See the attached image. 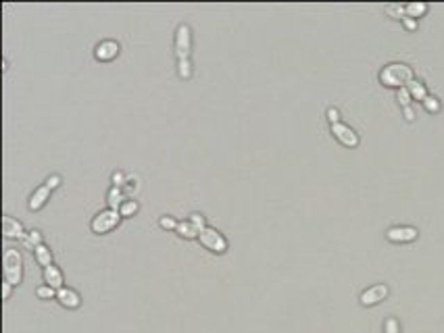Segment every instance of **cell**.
Masks as SVG:
<instances>
[{"label":"cell","mask_w":444,"mask_h":333,"mask_svg":"<svg viewBox=\"0 0 444 333\" xmlns=\"http://www.w3.org/2000/svg\"><path fill=\"white\" fill-rule=\"evenodd\" d=\"M386 237L392 244H411L419 237V231L411 225H396V227H390L386 231Z\"/></svg>","instance_id":"obj_7"},{"label":"cell","mask_w":444,"mask_h":333,"mask_svg":"<svg viewBox=\"0 0 444 333\" xmlns=\"http://www.w3.org/2000/svg\"><path fill=\"white\" fill-rule=\"evenodd\" d=\"M111 183H113L115 187H125L127 175H125L123 171H113V173H111Z\"/></svg>","instance_id":"obj_28"},{"label":"cell","mask_w":444,"mask_h":333,"mask_svg":"<svg viewBox=\"0 0 444 333\" xmlns=\"http://www.w3.org/2000/svg\"><path fill=\"white\" fill-rule=\"evenodd\" d=\"M3 273H5V281H9L11 286H19L23 281V256L17 248H5Z\"/></svg>","instance_id":"obj_2"},{"label":"cell","mask_w":444,"mask_h":333,"mask_svg":"<svg viewBox=\"0 0 444 333\" xmlns=\"http://www.w3.org/2000/svg\"><path fill=\"white\" fill-rule=\"evenodd\" d=\"M386 13L392 17V19H405V17H407L405 5H388V7H386Z\"/></svg>","instance_id":"obj_23"},{"label":"cell","mask_w":444,"mask_h":333,"mask_svg":"<svg viewBox=\"0 0 444 333\" xmlns=\"http://www.w3.org/2000/svg\"><path fill=\"white\" fill-rule=\"evenodd\" d=\"M119 52H121V46L117 40H100L94 46V59L98 63H111L119 57Z\"/></svg>","instance_id":"obj_6"},{"label":"cell","mask_w":444,"mask_h":333,"mask_svg":"<svg viewBox=\"0 0 444 333\" xmlns=\"http://www.w3.org/2000/svg\"><path fill=\"white\" fill-rule=\"evenodd\" d=\"M403 25H405L407 31H415V29H417V21L411 19V17H405V19H403Z\"/></svg>","instance_id":"obj_32"},{"label":"cell","mask_w":444,"mask_h":333,"mask_svg":"<svg viewBox=\"0 0 444 333\" xmlns=\"http://www.w3.org/2000/svg\"><path fill=\"white\" fill-rule=\"evenodd\" d=\"M61 183H63V177H61V175H50L44 185H48L50 189H57V187H61Z\"/></svg>","instance_id":"obj_31"},{"label":"cell","mask_w":444,"mask_h":333,"mask_svg":"<svg viewBox=\"0 0 444 333\" xmlns=\"http://www.w3.org/2000/svg\"><path fill=\"white\" fill-rule=\"evenodd\" d=\"M138 210H140L138 200L127 198V200L121 204V208H119V215H121L123 219H129V217H134V215H138Z\"/></svg>","instance_id":"obj_20"},{"label":"cell","mask_w":444,"mask_h":333,"mask_svg":"<svg viewBox=\"0 0 444 333\" xmlns=\"http://www.w3.org/2000/svg\"><path fill=\"white\" fill-rule=\"evenodd\" d=\"M332 135L338 139L342 146H346V148H357L359 146V133L350 127V125H346V123H336V125H332Z\"/></svg>","instance_id":"obj_8"},{"label":"cell","mask_w":444,"mask_h":333,"mask_svg":"<svg viewBox=\"0 0 444 333\" xmlns=\"http://www.w3.org/2000/svg\"><path fill=\"white\" fill-rule=\"evenodd\" d=\"M175 233L180 235V237H184V240H198V235H200V231L196 229V227L190 223V221H180L177 223V229H175Z\"/></svg>","instance_id":"obj_16"},{"label":"cell","mask_w":444,"mask_h":333,"mask_svg":"<svg viewBox=\"0 0 444 333\" xmlns=\"http://www.w3.org/2000/svg\"><path fill=\"white\" fill-rule=\"evenodd\" d=\"M125 200H127V196H125V189H123V187H115V185L109 187V192H107V204H109V208L119 210Z\"/></svg>","instance_id":"obj_14"},{"label":"cell","mask_w":444,"mask_h":333,"mask_svg":"<svg viewBox=\"0 0 444 333\" xmlns=\"http://www.w3.org/2000/svg\"><path fill=\"white\" fill-rule=\"evenodd\" d=\"M396 100H398V104H401L403 109H409V107H411V100H413V98H411V92H409L407 87H401V90L396 92Z\"/></svg>","instance_id":"obj_26"},{"label":"cell","mask_w":444,"mask_h":333,"mask_svg":"<svg viewBox=\"0 0 444 333\" xmlns=\"http://www.w3.org/2000/svg\"><path fill=\"white\" fill-rule=\"evenodd\" d=\"M121 215L119 210H113V208H105L96 213L90 221V231L96 233V235H105V233H111L113 229H117V225L121 223Z\"/></svg>","instance_id":"obj_3"},{"label":"cell","mask_w":444,"mask_h":333,"mask_svg":"<svg viewBox=\"0 0 444 333\" xmlns=\"http://www.w3.org/2000/svg\"><path fill=\"white\" fill-rule=\"evenodd\" d=\"M11 292H13V286L9 281H3V298H5V300H9V298H11Z\"/></svg>","instance_id":"obj_33"},{"label":"cell","mask_w":444,"mask_h":333,"mask_svg":"<svg viewBox=\"0 0 444 333\" xmlns=\"http://www.w3.org/2000/svg\"><path fill=\"white\" fill-rule=\"evenodd\" d=\"M33 256H36V262H38L42 269L55 265V262H53V250H50L46 244H42V246H38L36 250H33Z\"/></svg>","instance_id":"obj_15"},{"label":"cell","mask_w":444,"mask_h":333,"mask_svg":"<svg viewBox=\"0 0 444 333\" xmlns=\"http://www.w3.org/2000/svg\"><path fill=\"white\" fill-rule=\"evenodd\" d=\"M423 109L428 111V113H440L442 104H440V100H438L436 96H428V98L423 100Z\"/></svg>","instance_id":"obj_27"},{"label":"cell","mask_w":444,"mask_h":333,"mask_svg":"<svg viewBox=\"0 0 444 333\" xmlns=\"http://www.w3.org/2000/svg\"><path fill=\"white\" fill-rule=\"evenodd\" d=\"M57 300H59V304H61L63 308H67V310H75V308L81 306V298H79V294H77L73 288H61V290L57 292Z\"/></svg>","instance_id":"obj_12"},{"label":"cell","mask_w":444,"mask_h":333,"mask_svg":"<svg viewBox=\"0 0 444 333\" xmlns=\"http://www.w3.org/2000/svg\"><path fill=\"white\" fill-rule=\"evenodd\" d=\"M192 73H194V69H192V61L190 59L177 61V77L180 79H190Z\"/></svg>","instance_id":"obj_21"},{"label":"cell","mask_w":444,"mask_h":333,"mask_svg":"<svg viewBox=\"0 0 444 333\" xmlns=\"http://www.w3.org/2000/svg\"><path fill=\"white\" fill-rule=\"evenodd\" d=\"M36 296H38V300H53V298H57V290L44 283L36 288Z\"/></svg>","instance_id":"obj_22"},{"label":"cell","mask_w":444,"mask_h":333,"mask_svg":"<svg viewBox=\"0 0 444 333\" xmlns=\"http://www.w3.org/2000/svg\"><path fill=\"white\" fill-rule=\"evenodd\" d=\"M198 242H200L202 248H207V250L213 252V254H226L228 248H230L226 235L221 233L219 229H215V227H211V225H209L204 231H200Z\"/></svg>","instance_id":"obj_4"},{"label":"cell","mask_w":444,"mask_h":333,"mask_svg":"<svg viewBox=\"0 0 444 333\" xmlns=\"http://www.w3.org/2000/svg\"><path fill=\"white\" fill-rule=\"evenodd\" d=\"M42 277H44V283L50 286V288H55L57 292H59L61 288H65V286H63V283H65L63 271H61L57 265H50V267L42 269Z\"/></svg>","instance_id":"obj_13"},{"label":"cell","mask_w":444,"mask_h":333,"mask_svg":"<svg viewBox=\"0 0 444 333\" xmlns=\"http://www.w3.org/2000/svg\"><path fill=\"white\" fill-rule=\"evenodd\" d=\"M413 79H415L413 69L405 63H390L380 71V81L386 87H396V90H401V87H407Z\"/></svg>","instance_id":"obj_1"},{"label":"cell","mask_w":444,"mask_h":333,"mask_svg":"<svg viewBox=\"0 0 444 333\" xmlns=\"http://www.w3.org/2000/svg\"><path fill=\"white\" fill-rule=\"evenodd\" d=\"M188 221H190L198 231H204V229L209 227V225H207V219H204V215H200V213H192L190 217H188Z\"/></svg>","instance_id":"obj_25"},{"label":"cell","mask_w":444,"mask_h":333,"mask_svg":"<svg viewBox=\"0 0 444 333\" xmlns=\"http://www.w3.org/2000/svg\"><path fill=\"white\" fill-rule=\"evenodd\" d=\"M177 219H173L171 215H163L161 219H159V227L161 229H167V231H175L177 229Z\"/></svg>","instance_id":"obj_24"},{"label":"cell","mask_w":444,"mask_h":333,"mask_svg":"<svg viewBox=\"0 0 444 333\" xmlns=\"http://www.w3.org/2000/svg\"><path fill=\"white\" fill-rule=\"evenodd\" d=\"M326 117H328V121H330V125L340 123V111H338V109H334V107H330V109H328Z\"/></svg>","instance_id":"obj_30"},{"label":"cell","mask_w":444,"mask_h":333,"mask_svg":"<svg viewBox=\"0 0 444 333\" xmlns=\"http://www.w3.org/2000/svg\"><path fill=\"white\" fill-rule=\"evenodd\" d=\"M407 90L411 92V98H413V100H419V102H423L425 98L430 96V94H428V90H425V83H423V81H419V79H413L411 83L407 85Z\"/></svg>","instance_id":"obj_17"},{"label":"cell","mask_w":444,"mask_h":333,"mask_svg":"<svg viewBox=\"0 0 444 333\" xmlns=\"http://www.w3.org/2000/svg\"><path fill=\"white\" fill-rule=\"evenodd\" d=\"M384 333H401V327H398V321L394 317H388L386 323H384Z\"/></svg>","instance_id":"obj_29"},{"label":"cell","mask_w":444,"mask_h":333,"mask_svg":"<svg viewBox=\"0 0 444 333\" xmlns=\"http://www.w3.org/2000/svg\"><path fill=\"white\" fill-rule=\"evenodd\" d=\"M405 9H407V17H411V19H421V17L428 13V5L425 3H409V5H405Z\"/></svg>","instance_id":"obj_19"},{"label":"cell","mask_w":444,"mask_h":333,"mask_svg":"<svg viewBox=\"0 0 444 333\" xmlns=\"http://www.w3.org/2000/svg\"><path fill=\"white\" fill-rule=\"evenodd\" d=\"M386 296H388V286L386 283H375V286L367 288L361 296H359V302H361L363 306H375L382 300H386Z\"/></svg>","instance_id":"obj_9"},{"label":"cell","mask_w":444,"mask_h":333,"mask_svg":"<svg viewBox=\"0 0 444 333\" xmlns=\"http://www.w3.org/2000/svg\"><path fill=\"white\" fill-rule=\"evenodd\" d=\"M173 50H175L177 61L190 59V52H192V29H190V25H188V23H180L177 25L175 36H173Z\"/></svg>","instance_id":"obj_5"},{"label":"cell","mask_w":444,"mask_h":333,"mask_svg":"<svg viewBox=\"0 0 444 333\" xmlns=\"http://www.w3.org/2000/svg\"><path fill=\"white\" fill-rule=\"evenodd\" d=\"M50 194H53V189H50L48 185H38L36 189L29 194V200H27V208L31 210V213H38V210H42L48 200H50Z\"/></svg>","instance_id":"obj_11"},{"label":"cell","mask_w":444,"mask_h":333,"mask_svg":"<svg viewBox=\"0 0 444 333\" xmlns=\"http://www.w3.org/2000/svg\"><path fill=\"white\" fill-rule=\"evenodd\" d=\"M44 244V235H42V231L40 229H31V231H27V237L23 240V248H27V250H36L38 246H42Z\"/></svg>","instance_id":"obj_18"},{"label":"cell","mask_w":444,"mask_h":333,"mask_svg":"<svg viewBox=\"0 0 444 333\" xmlns=\"http://www.w3.org/2000/svg\"><path fill=\"white\" fill-rule=\"evenodd\" d=\"M403 113H405V119L409 121V123H411V121H415V111L409 107V109H403Z\"/></svg>","instance_id":"obj_34"},{"label":"cell","mask_w":444,"mask_h":333,"mask_svg":"<svg viewBox=\"0 0 444 333\" xmlns=\"http://www.w3.org/2000/svg\"><path fill=\"white\" fill-rule=\"evenodd\" d=\"M3 235L7 237V240H25L27 237V231L23 229V223L21 221H17L15 217H11V215H5L3 217Z\"/></svg>","instance_id":"obj_10"}]
</instances>
